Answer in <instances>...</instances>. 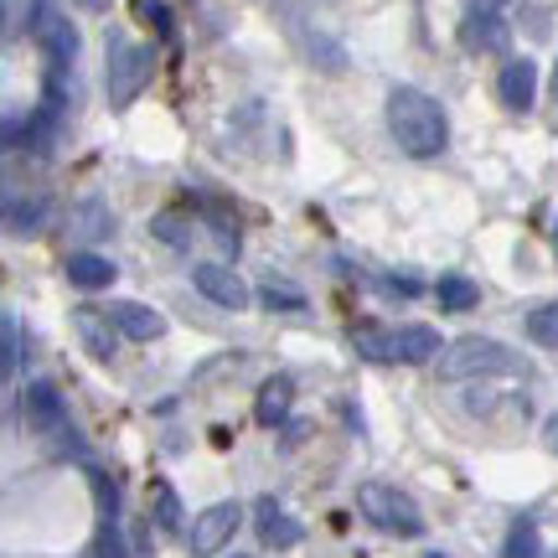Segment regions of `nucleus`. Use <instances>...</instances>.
<instances>
[{"mask_svg":"<svg viewBox=\"0 0 558 558\" xmlns=\"http://www.w3.org/2000/svg\"><path fill=\"white\" fill-rule=\"evenodd\" d=\"M41 218H47V202L41 197H5V228L11 233H37L41 228Z\"/></svg>","mask_w":558,"mask_h":558,"instance_id":"18","label":"nucleus"},{"mask_svg":"<svg viewBox=\"0 0 558 558\" xmlns=\"http://www.w3.org/2000/svg\"><path fill=\"white\" fill-rule=\"evenodd\" d=\"M388 130H393L403 156L414 160H435L450 145V120L424 88H393L388 94Z\"/></svg>","mask_w":558,"mask_h":558,"instance_id":"1","label":"nucleus"},{"mask_svg":"<svg viewBox=\"0 0 558 558\" xmlns=\"http://www.w3.org/2000/svg\"><path fill=\"white\" fill-rule=\"evenodd\" d=\"M145 83H150V52H145V47H135L130 37H114V41H109V78H104L109 104H114V109L135 104Z\"/></svg>","mask_w":558,"mask_h":558,"instance_id":"5","label":"nucleus"},{"mask_svg":"<svg viewBox=\"0 0 558 558\" xmlns=\"http://www.w3.org/2000/svg\"><path fill=\"white\" fill-rule=\"evenodd\" d=\"M150 512H156V527H166V533L181 527V497L171 481H150Z\"/></svg>","mask_w":558,"mask_h":558,"instance_id":"19","label":"nucleus"},{"mask_svg":"<svg viewBox=\"0 0 558 558\" xmlns=\"http://www.w3.org/2000/svg\"><path fill=\"white\" fill-rule=\"evenodd\" d=\"M548 445H554V450H558V418H554V424H548Z\"/></svg>","mask_w":558,"mask_h":558,"instance_id":"27","label":"nucleus"},{"mask_svg":"<svg viewBox=\"0 0 558 558\" xmlns=\"http://www.w3.org/2000/svg\"><path fill=\"white\" fill-rule=\"evenodd\" d=\"M352 347H357L367 362H403V367H424V362H439V331L435 326H403V331H378V326H357L352 331Z\"/></svg>","mask_w":558,"mask_h":558,"instance_id":"2","label":"nucleus"},{"mask_svg":"<svg viewBox=\"0 0 558 558\" xmlns=\"http://www.w3.org/2000/svg\"><path fill=\"white\" fill-rule=\"evenodd\" d=\"M254 512H259V543H264V548H295V543L305 538V527H300V522L290 518L275 497H259V507H254Z\"/></svg>","mask_w":558,"mask_h":558,"instance_id":"14","label":"nucleus"},{"mask_svg":"<svg viewBox=\"0 0 558 558\" xmlns=\"http://www.w3.org/2000/svg\"><path fill=\"white\" fill-rule=\"evenodd\" d=\"M135 11L145 21H156L160 32H171V16H166V5H160V0H135Z\"/></svg>","mask_w":558,"mask_h":558,"instance_id":"26","label":"nucleus"},{"mask_svg":"<svg viewBox=\"0 0 558 558\" xmlns=\"http://www.w3.org/2000/svg\"><path fill=\"white\" fill-rule=\"evenodd\" d=\"M83 5H88V11H104V5H109V0H83Z\"/></svg>","mask_w":558,"mask_h":558,"instance_id":"28","label":"nucleus"},{"mask_svg":"<svg viewBox=\"0 0 558 558\" xmlns=\"http://www.w3.org/2000/svg\"><path fill=\"white\" fill-rule=\"evenodd\" d=\"M0 331H5V378H16L21 373V320L5 316L0 320Z\"/></svg>","mask_w":558,"mask_h":558,"instance_id":"22","label":"nucleus"},{"mask_svg":"<svg viewBox=\"0 0 558 558\" xmlns=\"http://www.w3.org/2000/svg\"><path fill=\"white\" fill-rule=\"evenodd\" d=\"M192 284H197L213 305H222V311H243V305H248V284H243L233 269H222V264H197Z\"/></svg>","mask_w":558,"mask_h":558,"instance_id":"9","label":"nucleus"},{"mask_svg":"<svg viewBox=\"0 0 558 558\" xmlns=\"http://www.w3.org/2000/svg\"><path fill=\"white\" fill-rule=\"evenodd\" d=\"M435 300H439V311H471L481 300V284L476 279H465V275H445L435 284Z\"/></svg>","mask_w":558,"mask_h":558,"instance_id":"17","label":"nucleus"},{"mask_svg":"<svg viewBox=\"0 0 558 558\" xmlns=\"http://www.w3.org/2000/svg\"><path fill=\"white\" fill-rule=\"evenodd\" d=\"M73 331L83 337V347H88V357L99 362H114V352H120V326L109 320V311H94V305H78L73 311Z\"/></svg>","mask_w":558,"mask_h":558,"instance_id":"7","label":"nucleus"},{"mask_svg":"<svg viewBox=\"0 0 558 558\" xmlns=\"http://www.w3.org/2000/svg\"><path fill=\"white\" fill-rule=\"evenodd\" d=\"M554 99H558V68H554Z\"/></svg>","mask_w":558,"mask_h":558,"instance_id":"29","label":"nucleus"},{"mask_svg":"<svg viewBox=\"0 0 558 558\" xmlns=\"http://www.w3.org/2000/svg\"><path fill=\"white\" fill-rule=\"evenodd\" d=\"M357 507L362 518L383 527V533H393V538H418L424 533V518H418V507L403 497L399 486H383V481H367L357 492Z\"/></svg>","mask_w":558,"mask_h":558,"instance_id":"4","label":"nucleus"},{"mask_svg":"<svg viewBox=\"0 0 558 558\" xmlns=\"http://www.w3.org/2000/svg\"><path fill=\"white\" fill-rule=\"evenodd\" d=\"M424 558H445V554H424Z\"/></svg>","mask_w":558,"mask_h":558,"instance_id":"31","label":"nucleus"},{"mask_svg":"<svg viewBox=\"0 0 558 558\" xmlns=\"http://www.w3.org/2000/svg\"><path fill=\"white\" fill-rule=\"evenodd\" d=\"M109 320H114L130 341L166 337V316H160V311H150V305H140V300H114V305H109Z\"/></svg>","mask_w":558,"mask_h":558,"instance_id":"12","label":"nucleus"},{"mask_svg":"<svg viewBox=\"0 0 558 558\" xmlns=\"http://www.w3.org/2000/svg\"><path fill=\"white\" fill-rule=\"evenodd\" d=\"M259 300H264V305H279V311H300V305H305V295H300V290H290V284H275V279H269V284L259 290Z\"/></svg>","mask_w":558,"mask_h":558,"instance_id":"23","label":"nucleus"},{"mask_svg":"<svg viewBox=\"0 0 558 558\" xmlns=\"http://www.w3.org/2000/svg\"><path fill=\"white\" fill-rule=\"evenodd\" d=\"M290 403H295V378L290 373H275V378L259 388V403H254V418H259L264 429H275L290 418Z\"/></svg>","mask_w":558,"mask_h":558,"instance_id":"15","label":"nucleus"},{"mask_svg":"<svg viewBox=\"0 0 558 558\" xmlns=\"http://www.w3.org/2000/svg\"><path fill=\"white\" fill-rule=\"evenodd\" d=\"M527 337L538 341V347H558V300L554 305H538V311L527 316Z\"/></svg>","mask_w":558,"mask_h":558,"instance_id":"21","label":"nucleus"},{"mask_svg":"<svg viewBox=\"0 0 558 558\" xmlns=\"http://www.w3.org/2000/svg\"><path fill=\"white\" fill-rule=\"evenodd\" d=\"M501 5H507V0H471V11H465V47L492 52V47H501V41H507Z\"/></svg>","mask_w":558,"mask_h":558,"instance_id":"10","label":"nucleus"},{"mask_svg":"<svg viewBox=\"0 0 558 558\" xmlns=\"http://www.w3.org/2000/svg\"><path fill=\"white\" fill-rule=\"evenodd\" d=\"M501 558H543V538L533 522H518L512 533H507V548H501Z\"/></svg>","mask_w":558,"mask_h":558,"instance_id":"20","label":"nucleus"},{"mask_svg":"<svg viewBox=\"0 0 558 558\" xmlns=\"http://www.w3.org/2000/svg\"><path fill=\"white\" fill-rule=\"evenodd\" d=\"M21 414H26V424L37 429V435H62V424H68V409H62L58 388L47 378H37L32 388H26V399H21Z\"/></svg>","mask_w":558,"mask_h":558,"instance_id":"8","label":"nucleus"},{"mask_svg":"<svg viewBox=\"0 0 558 558\" xmlns=\"http://www.w3.org/2000/svg\"><path fill=\"white\" fill-rule=\"evenodd\" d=\"M156 233L171 243V248H192V233H186V228H181V218H171V213H166V218H156Z\"/></svg>","mask_w":558,"mask_h":558,"instance_id":"24","label":"nucleus"},{"mask_svg":"<svg viewBox=\"0 0 558 558\" xmlns=\"http://www.w3.org/2000/svg\"><path fill=\"white\" fill-rule=\"evenodd\" d=\"M554 248H558V222H554Z\"/></svg>","mask_w":558,"mask_h":558,"instance_id":"30","label":"nucleus"},{"mask_svg":"<svg viewBox=\"0 0 558 558\" xmlns=\"http://www.w3.org/2000/svg\"><path fill=\"white\" fill-rule=\"evenodd\" d=\"M512 352L501 347V341H492V337H460V341H450L445 352H439V378L445 383H465V378H492V373H507L512 367Z\"/></svg>","mask_w":558,"mask_h":558,"instance_id":"3","label":"nucleus"},{"mask_svg":"<svg viewBox=\"0 0 558 558\" xmlns=\"http://www.w3.org/2000/svg\"><path fill=\"white\" fill-rule=\"evenodd\" d=\"M32 26H37V41L47 47V62H52V68H68V62H73V52H78V32H73L62 16H52L47 5L37 11V21H32Z\"/></svg>","mask_w":558,"mask_h":558,"instance_id":"13","label":"nucleus"},{"mask_svg":"<svg viewBox=\"0 0 558 558\" xmlns=\"http://www.w3.org/2000/svg\"><path fill=\"white\" fill-rule=\"evenodd\" d=\"M78 222H83V228H94V233H109V228H114V218L104 213L99 202H83V207H78Z\"/></svg>","mask_w":558,"mask_h":558,"instance_id":"25","label":"nucleus"},{"mask_svg":"<svg viewBox=\"0 0 558 558\" xmlns=\"http://www.w3.org/2000/svg\"><path fill=\"white\" fill-rule=\"evenodd\" d=\"M239 522H243L239 501H213L207 512H197V518H192V554H197V558L222 554V548L233 543V533H239Z\"/></svg>","mask_w":558,"mask_h":558,"instance_id":"6","label":"nucleus"},{"mask_svg":"<svg viewBox=\"0 0 558 558\" xmlns=\"http://www.w3.org/2000/svg\"><path fill=\"white\" fill-rule=\"evenodd\" d=\"M68 279L83 284V290H109L114 284V264L99 259V254H68Z\"/></svg>","mask_w":558,"mask_h":558,"instance_id":"16","label":"nucleus"},{"mask_svg":"<svg viewBox=\"0 0 558 558\" xmlns=\"http://www.w3.org/2000/svg\"><path fill=\"white\" fill-rule=\"evenodd\" d=\"M497 94H501V104H507L512 114H527L533 99H538V68H533L527 58L507 62V68H501V78H497Z\"/></svg>","mask_w":558,"mask_h":558,"instance_id":"11","label":"nucleus"}]
</instances>
